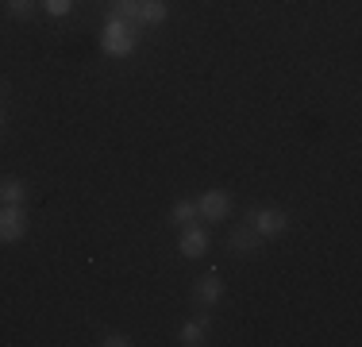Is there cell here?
<instances>
[{
    "instance_id": "6da1fadb",
    "label": "cell",
    "mask_w": 362,
    "mask_h": 347,
    "mask_svg": "<svg viewBox=\"0 0 362 347\" xmlns=\"http://www.w3.org/2000/svg\"><path fill=\"white\" fill-rule=\"evenodd\" d=\"M139 28L127 20H116V16H108L105 20V31H100V50H105L108 58H132L135 47H139Z\"/></svg>"
},
{
    "instance_id": "9a60e30c",
    "label": "cell",
    "mask_w": 362,
    "mask_h": 347,
    "mask_svg": "<svg viewBox=\"0 0 362 347\" xmlns=\"http://www.w3.org/2000/svg\"><path fill=\"white\" fill-rule=\"evenodd\" d=\"M100 343H105V347H132L135 340H132V336H124V332H108Z\"/></svg>"
},
{
    "instance_id": "5bb4252c",
    "label": "cell",
    "mask_w": 362,
    "mask_h": 347,
    "mask_svg": "<svg viewBox=\"0 0 362 347\" xmlns=\"http://www.w3.org/2000/svg\"><path fill=\"white\" fill-rule=\"evenodd\" d=\"M39 4H42V12L54 16V20H62V16L74 12V0H39Z\"/></svg>"
},
{
    "instance_id": "5b68a950",
    "label": "cell",
    "mask_w": 362,
    "mask_h": 347,
    "mask_svg": "<svg viewBox=\"0 0 362 347\" xmlns=\"http://www.w3.org/2000/svg\"><path fill=\"white\" fill-rule=\"evenodd\" d=\"M197 216L209 220V224L231 216V193H223V189H204V193L197 197Z\"/></svg>"
},
{
    "instance_id": "277c9868",
    "label": "cell",
    "mask_w": 362,
    "mask_h": 347,
    "mask_svg": "<svg viewBox=\"0 0 362 347\" xmlns=\"http://www.w3.org/2000/svg\"><path fill=\"white\" fill-rule=\"evenodd\" d=\"M23 236H28L23 205H0V243H20Z\"/></svg>"
},
{
    "instance_id": "8992f818",
    "label": "cell",
    "mask_w": 362,
    "mask_h": 347,
    "mask_svg": "<svg viewBox=\"0 0 362 347\" xmlns=\"http://www.w3.org/2000/svg\"><path fill=\"white\" fill-rule=\"evenodd\" d=\"M228 243H231V251H235V255H258L266 239L258 236V232L251 228V224H239V228H231Z\"/></svg>"
},
{
    "instance_id": "7c38bea8",
    "label": "cell",
    "mask_w": 362,
    "mask_h": 347,
    "mask_svg": "<svg viewBox=\"0 0 362 347\" xmlns=\"http://www.w3.org/2000/svg\"><path fill=\"white\" fill-rule=\"evenodd\" d=\"M108 16H116V20H127V23H135V28H139V0H112ZM139 31H143V28H139Z\"/></svg>"
},
{
    "instance_id": "7a4b0ae2",
    "label": "cell",
    "mask_w": 362,
    "mask_h": 347,
    "mask_svg": "<svg viewBox=\"0 0 362 347\" xmlns=\"http://www.w3.org/2000/svg\"><path fill=\"white\" fill-rule=\"evenodd\" d=\"M247 224H251L262 239H278L281 232L289 228V212H286V208H278V205H258V208L247 212Z\"/></svg>"
},
{
    "instance_id": "2e32d148",
    "label": "cell",
    "mask_w": 362,
    "mask_h": 347,
    "mask_svg": "<svg viewBox=\"0 0 362 347\" xmlns=\"http://www.w3.org/2000/svg\"><path fill=\"white\" fill-rule=\"evenodd\" d=\"M4 93H8V81H0V101H4Z\"/></svg>"
},
{
    "instance_id": "ba28073f",
    "label": "cell",
    "mask_w": 362,
    "mask_h": 347,
    "mask_svg": "<svg viewBox=\"0 0 362 347\" xmlns=\"http://www.w3.org/2000/svg\"><path fill=\"white\" fill-rule=\"evenodd\" d=\"M193 297H197V305H216V301L223 297V278H220L216 271H212V274H204V278H197Z\"/></svg>"
},
{
    "instance_id": "e0dca14e",
    "label": "cell",
    "mask_w": 362,
    "mask_h": 347,
    "mask_svg": "<svg viewBox=\"0 0 362 347\" xmlns=\"http://www.w3.org/2000/svg\"><path fill=\"white\" fill-rule=\"evenodd\" d=\"M0 132H4V108H0Z\"/></svg>"
},
{
    "instance_id": "9c48e42d",
    "label": "cell",
    "mask_w": 362,
    "mask_h": 347,
    "mask_svg": "<svg viewBox=\"0 0 362 347\" xmlns=\"http://www.w3.org/2000/svg\"><path fill=\"white\" fill-rule=\"evenodd\" d=\"M170 16V4L166 0H139V28H162Z\"/></svg>"
},
{
    "instance_id": "8fae6325",
    "label": "cell",
    "mask_w": 362,
    "mask_h": 347,
    "mask_svg": "<svg viewBox=\"0 0 362 347\" xmlns=\"http://www.w3.org/2000/svg\"><path fill=\"white\" fill-rule=\"evenodd\" d=\"M201 220L197 216V201H189V197H181V201H174V208H170V224L174 228H185V224Z\"/></svg>"
},
{
    "instance_id": "3957f363",
    "label": "cell",
    "mask_w": 362,
    "mask_h": 347,
    "mask_svg": "<svg viewBox=\"0 0 362 347\" xmlns=\"http://www.w3.org/2000/svg\"><path fill=\"white\" fill-rule=\"evenodd\" d=\"M209 247H212L209 228H201L197 220L181 228V236H177V251H181V258H201V255H209Z\"/></svg>"
},
{
    "instance_id": "4fadbf2b",
    "label": "cell",
    "mask_w": 362,
    "mask_h": 347,
    "mask_svg": "<svg viewBox=\"0 0 362 347\" xmlns=\"http://www.w3.org/2000/svg\"><path fill=\"white\" fill-rule=\"evenodd\" d=\"M4 4H8V16H12V20H31L39 0H4Z\"/></svg>"
},
{
    "instance_id": "52a82bcc",
    "label": "cell",
    "mask_w": 362,
    "mask_h": 347,
    "mask_svg": "<svg viewBox=\"0 0 362 347\" xmlns=\"http://www.w3.org/2000/svg\"><path fill=\"white\" fill-rule=\"evenodd\" d=\"M209 324H212L209 312H201L197 320H185V324L177 328V343H181V347H201L204 336H209Z\"/></svg>"
},
{
    "instance_id": "30bf717a",
    "label": "cell",
    "mask_w": 362,
    "mask_h": 347,
    "mask_svg": "<svg viewBox=\"0 0 362 347\" xmlns=\"http://www.w3.org/2000/svg\"><path fill=\"white\" fill-rule=\"evenodd\" d=\"M28 201V186L20 178H0V205H23Z\"/></svg>"
}]
</instances>
